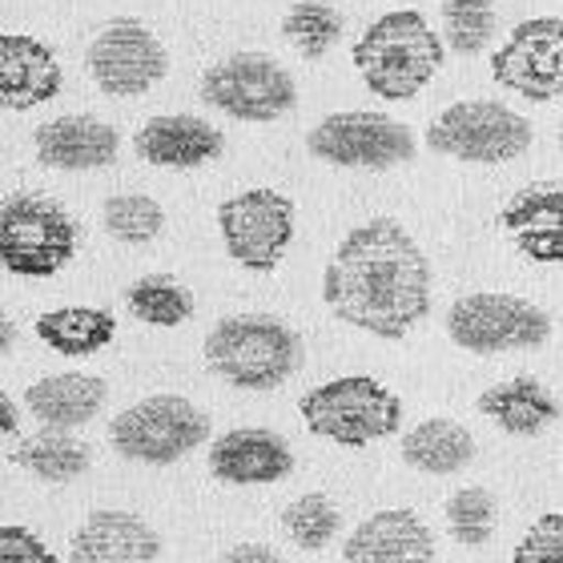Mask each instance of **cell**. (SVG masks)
Masks as SVG:
<instances>
[{"mask_svg": "<svg viewBox=\"0 0 563 563\" xmlns=\"http://www.w3.org/2000/svg\"><path fill=\"white\" fill-rule=\"evenodd\" d=\"M201 354L230 387L274 390L302 366V339L274 314H230L210 327Z\"/></svg>", "mask_w": 563, "mask_h": 563, "instance_id": "obj_3", "label": "cell"}, {"mask_svg": "<svg viewBox=\"0 0 563 563\" xmlns=\"http://www.w3.org/2000/svg\"><path fill=\"white\" fill-rule=\"evenodd\" d=\"M222 130L194 113H157L133 133V153L157 169H198L222 157Z\"/></svg>", "mask_w": 563, "mask_h": 563, "instance_id": "obj_18", "label": "cell"}, {"mask_svg": "<svg viewBox=\"0 0 563 563\" xmlns=\"http://www.w3.org/2000/svg\"><path fill=\"white\" fill-rule=\"evenodd\" d=\"M351 60L375 97L411 101L446 65V48L439 29H431L419 9H395L366 24L351 48Z\"/></svg>", "mask_w": 563, "mask_h": 563, "instance_id": "obj_2", "label": "cell"}, {"mask_svg": "<svg viewBox=\"0 0 563 563\" xmlns=\"http://www.w3.org/2000/svg\"><path fill=\"white\" fill-rule=\"evenodd\" d=\"M36 339L65 358H89L118 339V318L101 306H60L33 322Z\"/></svg>", "mask_w": 563, "mask_h": 563, "instance_id": "obj_23", "label": "cell"}, {"mask_svg": "<svg viewBox=\"0 0 563 563\" xmlns=\"http://www.w3.org/2000/svg\"><path fill=\"white\" fill-rule=\"evenodd\" d=\"M60 60L57 53L29 33H0V109L29 113L48 106L60 93Z\"/></svg>", "mask_w": 563, "mask_h": 563, "instance_id": "obj_15", "label": "cell"}, {"mask_svg": "<svg viewBox=\"0 0 563 563\" xmlns=\"http://www.w3.org/2000/svg\"><path fill=\"white\" fill-rule=\"evenodd\" d=\"M130 314L145 327H181L194 318V290L174 274H145L125 290Z\"/></svg>", "mask_w": 563, "mask_h": 563, "instance_id": "obj_27", "label": "cell"}, {"mask_svg": "<svg viewBox=\"0 0 563 563\" xmlns=\"http://www.w3.org/2000/svg\"><path fill=\"white\" fill-rule=\"evenodd\" d=\"M504 230L523 258L540 266H560L563 262V189L560 181H536L519 189L499 213Z\"/></svg>", "mask_w": 563, "mask_h": 563, "instance_id": "obj_17", "label": "cell"}, {"mask_svg": "<svg viewBox=\"0 0 563 563\" xmlns=\"http://www.w3.org/2000/svg\"><path fill=\"white\" fill-rule=\"evenodd\" d=\"M210 471L234 487H266L294 471V451L271 427H234L210 446Z\"/></svg>", "mask_w": 563, "mask_h": 563, "instance_id": "obj_16", "label": "cell"}, {"mask_svg": "<svg viewBox=\"0 0 563 563\" xmlns=\"http://www.w3.org/2000/svg\"><path fill=\"white\" fill-rule=\"evenodd\" d=\"M306 431L339 446H366L402 427V399L371 375L330 378L298 399Z\"/></svg>", "mask_w": 563, "mask_h": 563, "instance_id": "obj_4", "label": "cell"}, {"mask_svg": "<svg viewBox=\"0 0 563 563\" xmlns=\"http://www.w3.org/2000/svg\"><path fill=\"white\" fill-rule=\"evenodd\" d=\"M516 563H563V516L560 511H548V516L519 540Z\"/></svg>", "mask_w": 563, "mask_h": 563, "instance_id": "obj_32", "label": "cell"}, {"mask_svg": "<svg viewBox=\"0 0 563 563\" xmlns=\"http://www.w3.org/2000/svg\"><path fill=\"white\" fill-rule=\"evenodd\" d=\"M12 339H16V330H12V322L4 318V310H0V354H9Z\"/></svg>", "mask_w": 563, "mask_h": 563, "instance_id": "obj_36", "label": "cell"}, {"mask_svg": "<svg viewBox=\"0 0 563 563\" xmlns=\"http://www.w3.org/2000/svg\"><path fill=\"white\" fill-rule=\"evenodd\" d=\"M339 507L330 504L322 492H310V495H298L286 511H282V528L290 536L302 552H322L334 536H339Z\"/></svg>", "mask_w": 563, "mask_h": 563, "instance_id": "obj_30", "label": "cell"}, {"mask_svg": "<svg viewBox=\"0 0 563 563\" xmlns=\"http://www.w3.org/2000/svg\"><path fill=\"white\" fill-rule=\"evenodd\" d=\"M16 422H21V411H16V402H12L9 395L0 390V439L16 431Z\"/></svg>", "mask_w": 563, "mask_h": 563, "instance_id": "obj_35", "label": "cell"}, {"mask_svg": "<svg viewBox=\"0 0 563 563\" xmlns=\"http://www.w3.org/2000/svg\"><path fill=\"white\" fill-rule=\"evenodd\" d=\"M446 531L463 548H483L495 531V495L487 487H463L446 499Z\"/></svg>", "mask_w": 563, "mask_h": 563, "instance_id": "obj_31", "label": "cell"}, {"mask_svg": "<svg viewBox=\"0 0 563 563\" xmlns=\"http://www.w3.org/2000/svg\"><path fill=\"white\" fill-rule=\"evenodd\" d=\"M0 563H57V555L48 552L41 536L21 523H4L0 528Z\"/></svg>", "mask_w": 563, "mask_h": 563, "instance_id": "obj_33", "label": "cell"}, {"mask_svg": "<svg viewBox=\"0 0 563 563\" xmlns=\"http://www.w3.org/2000/svg\"><path fill=\"white\" fill-rule=\"evenodd\" d=\"M402 459L422 475H455L475 463V434L455 419H422L402 434Z\"/></svg>", "mask_w": 563, "mask_h": 563, "instance_id": "obj_24", "label": "cell"}, {"mask_svg": "<svg viewBox=\"0 0 563 563\" xmlns=\"http://www.w3.org/2000/svg\"><path fill=\"white\" fill-rule=\"evenodd\" d=\"M101 222H106V234L125 246H150L165 230V210L150 194H113L101 206Z\"/></svg>", "mask_w": 563, "mask_h": 563, "instance_id": "obj_28", "label": "cell"}, {"mask_svg": "<svg viewBox=\"0 0 563 563\" xmlns=\"http://www.w3.org/2000/svg\"><path fill=\"white\" fill-rule=\"evenodd\" d=\"M294 201L282 189H242L218 206V234L238 266L274 274L294 242Z\"/></svg>", "mask_w": 563, "mask_h": 563, "instance_id": "obj_11", "label": "cell"}, {"mask_svg": "<svg viewBox=\"0 0 563 563\" xmlns=\"http://www.w3.org/2000/svg\"><path fill=\"white\" fill-rule=\"evenodd\" d=\"M109 399V383L97 375H81V371H69V375H48L36 378L33 387L24 390V407L36 422L45 427H57V431H73V427H85L101 415Z\"/></svg>", "mask_w": 563, "mask_h": 563, "instance_id": "obj_21", "label": "cell"}, {"mask_svg": "<svg viewBox=\"0 0 563 563\" xmlns=\"http://www.w3.org/2000/svg\"><path fill=\"white\" fill-rule=\"evenodd\" d=\"M198 97L230 121L266 125L298 106V85L294 73L271 53H230L201 73Z\"/></svg>", "mask_w": 563, "mask_h": 563, "instance_id": "obj_7", "label": "cell"}, {"mask_svg": "<svg viewBox=\"0 0 563 563\" xmlns=\"http://www.w3.org/2000/svg\"><path fill=\"white\" fill-rule=\"evenodd\" d=\"M85 69L93 85L109 97H141L153 85L165 81L169 73V53H165L162 36L137 16H113L109 24L97 29L85 53Z\"/></svg>", "mask_w": 563, "mask_h": 563, "instance_id": "obj_12", "label": "cell"}, {"mask_svg": "<svg viewBox=\"0 0 563 563\" xmlns=\"http://www.w3.org/2000/svg\"><path fill=\"white\" fill-rule=\"evenodd\" d=\"M492 81L528 101H555L563 89V21L531 16L519 21L492 53Z\"/></svg>", "mask_w": 563, "mask_h": 563, "instance_id": "obj_13", "label": "cell"}, {"mask_svg": "<svg viewBox=\"0 0 563 563\" xmlns=\"http://www.w3.org/2000/svg\"><path fill=\"white\" fill-rule=\"evenodd\" d=\"M218 563H282V555L274 548H266V543H238Z\"/></svg>", "mask_w": 563, "mask_h": 563, "instance_id": "obj_34", "label": "cell"}, {"mask_svg": "<svg viewBox=\"0 0 563 563\" xmlns=\"http://www.w3.org/2000/svg\"><path fill=\"white\" fill-rule=\"evenodd\" d=\"M346 563H431L434 536L415 511L387 507L346 536Z\"/></svg>", "mask_w": 563, "mask_h": 563, "instance_id": "obj_20", "label": "cell"}, {"mask_svg": "<svg viewBox=\"0 0 563 563\" xmlns=\"http://www.w3.org/2000/svg\"><path fill=\"white\" fill-rule=\"evenodd\" d=\"M310 157L339 169H395L415 157V133L390 113L375 109H342L306 133Z\"/></svg>", "mask_w": 563, "mask_h": 563, "instance_id": "obj_10", "label": "cell"}, {"mask_svg": "<svg viewBox=\"0 0 563 563\" xmlns=\"http://www.w3.org/2000/svg\"><path fill=\"white\" fill-rule=\"evenodd\" d=\"M346 16L334 0H294L282 16V41L302 60H322L342 41Z\"/></svg>", "mask_w": 563, "mask_h": 563, "instance_id": "obj_26", "label": "cell"}, {"mask_svg": "<svg viewBox=\"0 0 563 563\" xmlns=\"http://www.w3.org/2000/svg\"><path fill=\"white\" fill-rule=\"evenodd\" d=\"M157 555H162L157 531L141 516L118 507L93 511L69 540L73 563H157Z\"/></svg>", "mask_w": 563, "mask_h": 563, "instance_id": "obj_19", "label": "cell"}, {"mask_svg": "<svg viewBox=\"0 0 563 563\" xmlns=\"http://www.w3.org/2000/svg\"><path fill=\"white\" fill-rule=\"evenodd\" d=\"M443 48L475 57L495 36V0H443Z\"/></svg>", "mask_w": 563, "mask_h": 563, "instance_id": "obj_29", "label": "cell"}, {"mask_svg": "<svg viewBox=\"0 0 563 563\" xmlns=\"http://www.w3.org/2000/svg\"><path fill=\"white\" fill-rule=\"evenodd\" d=\"M479 415H487L499 431L531 439V434H543L560 419V402L536 375H516L483 390Z\"/></svg>", "mask_w": 563, "mask_h": 563, "instance_id": "obj_22", "label": "cell"}, {"mask_svg": "<svg viewBox=\"0 0 563 563\" xmlns=\"http://www.w3.org/2000/svg\"><path fill=\"white\" fill-rule=\"evenodd\" d=\"M33 153L45 169L60 174H89V169H109L118 162L121 137L118 130L89 113H65L33 130Z\"/></svg>", "mask_w": 563, "mask_h": 563, "instance_id": "obj_14", "label": "cell"}, {"mask_svg": "<svg viewBox=\"0 0 563 563\" xmlns=\"http://www.w3.org/2000/svg\"><path fill=\"white\" fill-rule=\"evenodd\" d=\"M77 254V222L57 201L16 194L0 206V271L16 278H53Z\"/></svg>", "mask_w": 563, "mask_h": 563, "instance_id": "obj_6", "label": "cell"}, {"mask_svg": "<svg viewBox=\"0 0 563 563\" xmlns=\"http://www.w3.org/2000/svg\"><path fill=\"white\" fill-rule=\"evenodd\" d=\"M322 302L346 327L399 342L431 314V262L402 222L371 218L334 246Z\"/></svg>", "mask_w": 563, "mask_h": 563, "instance_id": "obj_1", "label": "cell"}, {"mask_svg": "<svg viewBox=\"0 0 563 563\" xmlns=\"http://www.w3.org/2000/svg\"><path fill=\"white\" fill-rule=\"evenodd\" d=\"M536 141V125L504 101H455L427 125V145L451 162L467 165H507L523 157Z\"/></svg>", "mask_w": 563, "mask_h": 563, "instance_id": "obj_5", "label": "cell"}, {"mask_svg": "<svg viewBox=\"0 0 563 563\" xmlns=\"http://www.w3.org/2000/svg\"><path fill=\"white\" fill-rule=\"evenodd\" d=\"M210 439V419L186 395H150L109 422V443L130 463L169 467Z\"/></svg>", "mask_w": 563, "mask_h": 563, "instance_id": "obj_8", "label": "cell"}, {"mask_svg": "<svg viewBox=\"0 0 563 563\" xmlns=\"http://www.w3.org/2000/svg\"><path fill=\"white\" fill-rule=\"evenodd\" d=\"M12 463L45 483H73L89 471L93 455H89V446H85L77 434L45 427V431L29 434V439L12 451Z\"/></svg>", "mask_w": 563, "mask_h": 563, "instance_id": "obj_25", "label": "cell"}, {"mask_svg": "<svg viewBox=\"0 0 563 563\" xmlns=\"http://www.w3.org/2000/svg\"><path fill=\"white\" fill-rule=\"evenodd\" d=\"M446 339L471 354L536 351L552 339V314L516 294H463L446 310Z\"/></svg>", "mask_w": 563, "mask_h": 563, "instance_id": "obj_9", "label": "cell"}]
</instances>
